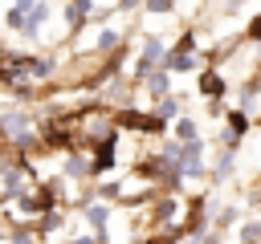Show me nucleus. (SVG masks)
Segmentation results:
<instances>
[{"label": "nucleus", "mask_w": 261, "mask_h": 244, "mask_svg": "<svg viewBox=\"0 0 261 244\" xmlns=\"http://www.w3.org/2000/svg\"><path fill=\"white\" fill-rule=\"evenodd\" d=\"M163 57H167L163 41H159V37H147V41H143V49H139V61H135L130 77H135V81H147L155 69H163Z\"/></svg>", "instance_id": "1"}, {"label": "nucleus", "mask_w": 261, "mask_h": 244, "mask_svg": "<svg viewBox=\"0 0 261 244\" xmlns=\"http://www.w3.org/2000/svg\"><path fill=\"white\" fill-rule=\"evenodd\" d=\"M114 126H126V130H151V134H159V130H163V118H159V114H139V110L122 106V110H114Z\"/></svg>", "instance_id": "2"}, {"label": "nucleus", "mask_w": 261, "mask_h": 244, "mask_svg": "<svg viewBox=\"0 0 261 244\" xmlns=\"http://www.w3.org/2000/svg\"><path fill=\"white\" fill-rule=\"evenodd\" d=\"M143 85H147V98H151V102H163V98L171 94V73H167V69H155Z\"/></svg>", "instance_id": "3"}, {"label": "nucleus", "mask_w": 261, "mask_h": 244, "mask_svg": "<svg viewBox=\"0 0 261 244\" xmlns=\"http://www.w3.org/2000/svg\"><path fill=\"white\" fill-rule=\"evenodd\" d=\"M224 89H228V85H224V77H220L216 69L200 73V94H204L208 102H220V98H224Z\"/></svg>", "instance_id": "4"}, {"label": "nucleus", "mask_w": 261, "mask_h": 244, "mask_svg": "<svg viewBox=\"0 0 261 244\" xmlns=\"http://www.w3.org/2000/svg\"><path fill=\"white\" fill-rule=\"evenodd\" d=\"M82 216H86L98 232H106V224H110V207H106V203H86V207H82Z\"/></svg>", "instance_id": "5"}, {"label": "nucleus", "mask_w": 261, "mask_h": 244, "mask_svg": "<svg viewBox=\"0 0 261 244\" xmlns=\"http://www.w3.org/2000/svg\"><path fill=\"white\" fill-rule=\"evenodd\" d=\"M65 175H69V179H90V175H94V163H86V159L69 155V163H65Z\"/></svg>", "instance_id": "6"}, {"label": "nucleus", "mask_w": 261, "mask_h": 244, "mask_svg": "<svg viewBox=\"0 0 261 244\" xmlns=\"http://www.w3.org/2000/svg\"><path fill=\"white\" fill-rule=\"evenodd\" d=\"M245 130H249V114H245V110H228V134L241 138Z\"/></svg>", "instance_id": "7"}, {"label": "nucleus", "mask_w": 261, "mask_h": 244, "mask_svg": "<svg viewBox=\"0 0 261 244\" xmlns=\"http://www.w3.org/2000/svg\"><path fill=\"white\" fill-rule=\"evenodd\" d=\"M175 142H196V122L192 118H175Z\"/></svg>", "instance_id": "8"}, {"label": "nucleus", "mask_w": 261, "mask_h": 244, "mask_svg": "<svg viewBox=\"0 0 261 244\" xmlns=\"http://www.w3.org/2000/svg\"><path fill=\"white\" fill-rule=\"evenodd\" d=\"M179 110H184V102H179V98H163V102H159V110H155V114H159V118H163V122H167V118H175V114H179Z\"/></svg>", "instance_id": "9"}, {"label": "nucleus", "mask_w": 261, "mask_h": 244, "mask_svg": "<svg viewBox=\"0 0 261 244\" xmlns=\"http://www.w3.org/2000/svg\"><path fill=\"white\" fill-rule=\"evenodd\" d=\"M118 45H122V37H118V33H110V28L98 37V49H102V53H118Z\"/></svg>", "instance_id": "10"}, {"label": "nucleus", "mask_w": 261, "mask_h": 244, "mask_svg": "<svg viewBox=\"0 0 261 244\" xmlns=\"http://www.w3.org/2000/svg\"><path fill=\"white\" fill-rule=\"evenodd\" d=\"M143 8H147L151 16H167V12L175 8V4H171V0H143Z\"/></svg>", "instance_id": "11"}, {"label": "nucleus", "mask_w": 261, "mask_h": 244, "mask_svg": "<svg viewBox=\"0 0 261 244\" xmlns=\"http://www.w3.org/2000/svg\"><path fill=\"white\" fill-rule=\"evenodd\" d=\"M175 216V199H159L155 203V220H171Z\"/></svg>", "instance_id": "12"}, {"label": "nucleus", "mask_w": 261, "mask_h": 244, "mask_svg": "<svg viewBox=\"0 0 261 244\" xmlns=\"http://www.w3.org/2000/svg\"><path fill=\"white\" fill-rule=\"evenodd\" d=\"M261 240V224H245L241 228V244H257Z\"/></svg>", "instance_id": "13"}, {"label": "nucleus", "mask_w": 261, "mask_h": 244, "mask_svg": "<svg viewBox=\"0 0 261 244\" xmlns=\"http://www.w3.org/2000/svg\"><path fill=\"white\" fill-rule=\"evenodd\" d=\"M175 53H188V57H192V53H196V33H184L179 45H175Z\"/></svg>", "instance_id": "14"}, {"label": "nucleus", "mask_w": 261, "mask_h": 244, "mask_svg": "<svg viewBox=\"0 0 261 244\" xmlns=\"http://www.w3.org/2000/svg\"><path fill=\"white\" fill-rule=\"evenodd\" d=\"M8 244H33V228H12Z\"/></svg>", "instance_id": "15"}, {"label": "nucleus", "mask_w": 261, "mask_h": 244, "mask_svg": "<svg viewBox=\"0 0 261 244\" xmlns=\"http://www.w3.org/2000/svg\"><path fill=\"white\" fill-rule=\"evenodd\" d=\"M245 37H249V45H261V16H253V20H249Z\"/></svg>", "instance_id": "16"}, {"label": "nucleus", "mask_w": 261, "mask_h": 244, "mask_svg": "<svg viewBox=\"0 0 261 244\" xmlns=\"http://www.w3.org/2000/svg\"><path fill=\"white\" fill-rule=\"evenodd\" d=\"M102 195L106 199H118V183H102Z\"/></svg>", "instance_id": "17"}, {"label": "nucleus", "mask_w": 261, "mask_h": 244, "mask_svg": "<svg viewBox=\"0 0 261 244\" xmlns=\"http://www.w3.org/2000/svg\"><path fill=\"white\" fill-rule=\"evenodd\" d=\"M179 236H151V240H143V244H175Z\"/></svg>", "instance_id": "18"}, {"label": "nucleus", "mask_w": 261, "mask_h": 244, "mask_svg": "<svg viewBox=\"0 0 261 244\" xmlns=\"http://www.w3.org/2000/svg\"><path fill=\"white\" fill-rule=\"evenodd\" d=\"M179 244H196V240H179Z\"/></svg>", "instance_id": "19"}, {"label": "nucleus", "mask_w": 261, "mask_h": 244, "mask_svg": "<svg viewBox=\"0 0 261 244\" xmlns=\"http://www.w3.org/2000/svg\"><path fill=\"white\" fill-rule=\"evenodd\" d=\"M171 4H175V0H171Z\"/></svg>", "instance_id": "20"}, {"label": "nucleus", "mask_w": 261, "mask_h": 244, "mask_svg": "<svg viewBox=\"0 0 261 244\" xmlns=\"http://www.w3.org/2000/svg\"><path fill=\"white\" fill-rule=\"evenodd\" d=\"M118 4H122V0H118Z\"/></svg>", "instance_id": "21"}]
</instances>
